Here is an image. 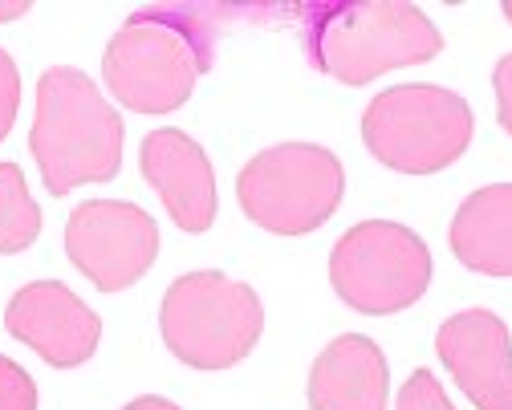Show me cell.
<instances>
[{
  "label": "cell",
  "instance_id": "obj_20",
  "mask_svg": "<svg viewBox=\"0 0 512 410\" xmlns=\"http://www.w3.org/2000/svg\"><path fill=\"white\" fill-rule=\"evenodd\" d=\"M29 13V0H0V21H17Z\"/></svg>",
  "mask_w": 512,
  "mask_h": 410
},
{
  "label": "cell",
  "instance_id": "obj_5",
  "mask_svg": "<svg viewBox=\"0 0 512 410\" xmlns=\"http://www.w3.org/2000/svg\"><path fill=\"white\" fill-rule=\"evenodd\" d=\"M362 139L391 171L435 175L468 151L472 106L443 86H395L366 106Z\"/></svg>",
  "mask_w": 512,
  "mask_h": 410
},
{
  "label": "cell",
  "instance_id": "obj_18",
  "mask_svg": "<svg viewBox=\"0 0 512 410\" xmlns=\"http://www.w3.org/2000/svg\"><path fill=\"white\" fill-rule=\"evenodd\" d=\"M492 86H496V114L504 134H512V53H504L492 70Z\"/></svg>",
  "mask_w": 512,
  "mask_h": 410
},
{
  "label": "cell",
  "instance_id": "obj_1",
  "mask_svg": "<svg viewBox=\"0 0 512 410\" xmlns=\"http://www.w3.org/2000/svg\"><path fill=\"white\" fill-rule=\"evenodd\" d=\"M216 21H224V9H139L106 45L102 78L110 94L135 114L179 110L196 90L200 74L212 70L220 33Z\"/></svg>",
  "mask_w": 512,
  "mask_h": 410
},
{
  "label": "cell",
  "instance_id": "obj_11",
  "mask_svg": "<svg viewBox=\"0 0 512 410\" xmlns=\"http://www.w3.org/2000/svg\"><path fill=\"white\" fill-rule=\"evenodd\" d=\"M143 179L163 195V208L187 236H200L216 220V175L204 147L191 134L167 126L151 130L139 151Z\"/></svg>",
  "mask_w": 512,
  "mask_h": 410
},
{
  "label": "cell",
  "instance_id": "obj_15",
  "mask_svg": "<svg viewBox=\"0 0 512 410\" xmlns=\"http://www.w3.org/2000/svg\"><path fill=\"white\" fill-rule=\"evenodd\" d=\"M399 410H456V406L447 402V394L431 370H415L407 378V386L399 390Z\"/></svg>",
  "mask_w": 512,
  "mask_h": 410
},
{
  "label": "cell",
  "instance_id": "obj_6",
  "mask_svg": "<svg viewBox=\"0 0 512 410\" xmlns=\"http://www.w3.org/2000/svg\"><path fill=\"white\" fill-rule=\"evenodd\" d=\"M346 175L334 151L317 143H281L244 163L236 195L244 216L273 236L322 228L342 203Z\"/></svg>",
  "mask_w": 512,
  "mask_h": 410
},
{
  "label": "cell",
  "instance_id": "obj_12",
  "mask_svg": "<svg viewBox=\"0 0 512 410\" xmlns=\"http://www.w3.org/2000/svg\"><path fill=\"white\" fill-rule=\"evenodd\" d=\"M391 370L387 358L362 333H346L322 350L309 370L313 410H387Z\"/></svg>",
  "mask_w": 512,
  "mask_h": 410
},
{
  "label": "cell",
  "instance_id": "obj_16",
  "mask_svg": "<svg viewBox=\"0 0 512 410\" xmlns=\"http://www.w3.org/2000/svg\"><path fill=\"white\" fill-rule=\"evenodd\" d=\"M0 410H37L33 378L9 358H0Z\"/></svg>",
  "mask_w": 512,
  "mask_h": 410
},
{
  "label": "cell",
  "instance_id": "obj_19",
  "mask_svg": "<svg viewBox=\"0 0 512 410\" xmlns=\"http://www.w3.org/2000/svg\"><path fill=\"white\" fill-rule=\"evenodd\" d=\"M122 410H183V406H175V402H167V398H155V394H147V398L126 402Z\"/></svg>",
  "mask_w": 512,
  "mask_h": 410
},
{
  "label": "cell",
  "instance_id": "obj_17",
  "mask_svg": "<svg viewBox=\"0 0 512 410\" xmlns=\"http://www.w3.org/2000/svg\"><path fill=\"white\" fill-rule=\"evenodd\" d=\"M17 106H21V74H17L13 57L0 49V139H5V134L13 130Z\"/></svg>",
  "mask_w": 512,
  "mask_h": 410
},
{
  "label": "cell",
  "instance_id": "obj_10",
  "mask_svg": "<svg viewBox=\"0 0 512 410\" xmlns=\"http://www.w3.org/2000/svg\"><path fill=\"white\" fill-rule=\"evenodd\" d=\"M5 325L17 341H25L29 350H37L49 366H61V370H74L86 358H94L102 337V321L94 317V309L61 281L25 285L9 301Z\"/></svg>",
  "mask_w": 512,
  "mask_h": 410
},
{
  "label": "cell",
  "instance_id": "obj_8",
  "mask_svg": "<svg viewBox=\"0 0 512 410\" xmlns=\"http://www.w3.org/2000/svg\"><path fill=\"white\" fill-rule=\"evenodd\" d=\"M66 252L94 289L122 293L155 264L159 228L139 203L90 199L78 203L66 220Z\"/></svg>",
  "mask_w": 512,
  "mask_h": 410
},
{
  "label": "cell",
  "instance_id": "obj_13",
  "mask_svg": "<svg viewBox=\"0 0 512 410\" xmlns=\"http://www.w3.org/2000/svg\"><path fill=\"white\" fill-rule=\"evenodd\" d=\"M456 260L484 277H512V183L472 191L447 232Z\"/></svg>",
  "mask_w": 512,
  "mask_h": 410
},
{
  "label": "cell",
  "instance_id": "obj_14",
  "mask_svg": "<svg viewBox=\"0 0 512 410\" xmlns=\"http://www.w3.org/2000/svg\"><path fill=\"white\" fill-rule=\"evenodd\" d=\"M41 236V208L25 187V171L17 163H0V252H25Z\"/></svg>",
  "mask_w": 512,
  "mask_h": 410
},
{
  "label": "cell",
  "instance_id": "obj_7",
  "mask_svg": "<svg viewBox=\"0 0 512 410\" xmlns=\"http://www.w3.org/2000/svg\"><path fill=\"white\" fill-rule=\"evenodd\" d=\"M330 281L334 293L358 313H403L431 285V252L403 224L366 220L334 244Z\"/></svg>",
  "mask_w": 512,
  "mask_h": 410
},
{
  "label": "cell",
  "instance_id": "obj_4",
  "mask_svg": "<svg viewBox=\"0 0 512 410\" xmlns=\"http://www.w3.org/2000/svg\"><path fill=\"white\" fill-rule=\"evenodd\" d=\"M167 350L191 370H228L252 354L265 329V309L248 285L224 272H187L159 309Z\"/></svg>",
  "mask_w": 512,
  "mask_h": 410
},
{
  "label": "cell",
  "instance_id": "obj_3",
  "mask_svg": "<svg viewBox=\"0 0 512 410\" xmlns=\"http://www.w3.org/2000/svg\"><path fill=\"white\" fill-rule=\"evenodd\" d=\"M309 57L342 86H366L387 70L431 61L443 49L439 29L427 13L403 0H370V5L309 9Z\"/></svg>",
  "mask_w": 512,
  "mask_h": 410
},
{
  "label": "cell",
  "instance_id": "obj_2",
  "mask_svg": "<svg viewBox=\"0 0 512 410\" xmlns=\"http://www.w3.org/2000/svg\"><path fill=\"white\" fill-rule=\"evenodd\" d=\"M29 147L45 187L53 195H70L82 183H106L118 175L122 118L82 70L57 65L37 82V118Z\"/></svg>",
  "mask_w": 512,
  "mask_h": 410
},
{
  "label": "cell",
  "instance_id": "obj_9",
  "mask_svg": "<svg viewBox=\"0 0 512 410\" xmlns=\"http://www.w3.org/2000/svg\"><path fill=\"white\" fill-rule=\"evenodd\" d=\"M435 354L476 410H512V341L488 309H464L435 333Z\"/></svg>",
  "mask_w": 512,
  "mask_h": 410
},
{
  "label": "cell",
  "instance_id": "obj_21",
  "mask_svg": "<svg viewBox=\"0 0 512 410\" xmlns=\"http://www.w3.org/2000/svg\"><path fill=\"white\" fill-rule=\"evenodd\" d=\"M504 17H508V21H512V0H504Z\"/></svg>",
  "mask_w": 512,
  "mask_h": 410
}]
</instances>
